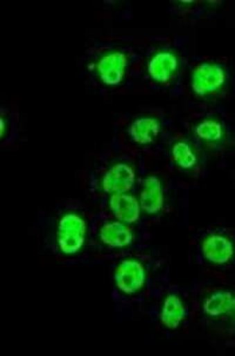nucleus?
I'll list each match as a JSON object with an SVG mask.
<instances>
[{
	"instance_id": "obj_1",
	"label": "nucleus",
	"mask_w": 235,
	"mask_h": 356,
	"mask_svg": "<svg viewBox=\"0 0 235 356\" xmlns=\"http://www.w3.org/2000/svg\"><path fill=\"white\" fill-rule=\"evenodd\" d=\"M227 79V70L223 64L204 62L193 70L191 86L198 97H209L224 89Z\"/></svg>"
},
{
	"instance_id": "obj_2",
	"label": "nucleus",
	"mask_w": 235,
	"mask_h": 356,
	"mask_svg": "<svg viewBox=\"0 0 235 356\" xmlns=\"http://www.w3.org/2000/svg\"><path fill=\"white\" fill-rule=\"evenodd\" d=\"M86 222L77 213H66L58 225V247L66 255L77 254L85 243Z\"/></svg>"
},
{
	"instance_id": "obj_3",
	"label": "nucleus",
	"mask_w": 235,
	"mask_h": 356,
	"mask_svg": "<svg viewBox=\"0 0 235 356\" xmlns=\"http://www.w3.org/2000/svg\"><path fill=\"white\" fill-rule=\"evenodd\" d=\"M114 281L119 291L125 294H134L145 286L146 271L139 261L123 259L116 267Z\"/></svg>"
},
{
	"instance_id": "obj_4",
	"label": "nucleus",
	"mask_w": 235,
	"mask_h": 356,
	"mask_svg": "<svg viewBox=\"0 0 235 356\" xmlns=\"http://www.w3.org/2000/svg\"><path fill=\"white\" fill-rule=\"evenodd\" d=\"M204 314L209 318L235 323V294L229 291H216L204 298Z\"/></svg>"
},
{
	"instance_id": "obj_5",
	"label": "nucleus",
	"mask_w": 235,
	"mask_h": 356,
	"mask_svg": "<svg viewBox=\"0 0 235 356\" xmlns=\"http://www.w3.org/2000/svg\"><path fill=\"white\" fill-rule=\"evenodd\" d=\"M201 254L204 259L214 266L229 264L235 254L234 243L231 238L220 234H211L204 237L201 244Z\"/></svg>"
},
{
	"instance_id": "obj_6",
	"label": "nucleus",
	"mask_w": 235,
	"mask_h": 356,
	"mask_svg": "<svg viewBox=\"0 0 235 356\" xmlns=\"http://www.w3.org/2000/svg\"><path fill=\"white\" fill-rule=\"evenodd\" d=\"M128 69V57L123 52L113 51L103 56L96 65L101 81L106 86H118L123 81Z\"/></svg>"
},
{
	"instance_id": "obj_7",
	"label": "nucleus",
	"mask_w": 235,
	"mask_h": 356,
	"mask_svg": "<svg viewBox=\"0 0 235 356\" xmlns=\"http://www.w3.org/2000/svg\"><path fill=\"white\" fill-rule=\"evenodd\" d=\"M134 183V170L128 164L119 163L106 171L103 178V189L111 195L128 194Z\"/></svg>"
},
{
	"instance_id": "obj_8",
	"label": "nucleus",
	"mask_w": 235,
	"mask_h": 356,
	"mask_svg": "<svg viewBox=\"0 0 235 356\" xmlns=\"http://www.w3.org/2000/svg\"><path fill=\"white\" fill-rule=\"evenodd\" d=\"M179 60L172 51H160L155 54L147 64V72L153 81L168 83L177 72Z\"/></svg>"
},
{
	"instance_id": "obj_9",
	"label": "nucleus",
	"mask_w": 235,
	"mask_h": 356,
	"mask_svg": "<svg viewBox=\"0 0 235 356\" xmlns=\"http://www.w3.org/2000/svg\"><path fill=\"white\" fill-rule=\"evenodd\" d=\"M139 203L141 209L150 215L162 211L165 204V194L158 177L150 176L143 181V189L140 191Z\"/></svg>"
},
{
	"instance_id": "obj_10",
	"label": "nucleus",
	"mask_w": 235,
	"mask_h": 356,
	"mask_svg": "<svg viewBox=\"0 0 235 356\" xmlns=\"http://www.w3.org/2000/svg\"><path fill=\"white\" fill-rule=\"evenodd\" d=\"M110 208L116 220L123 223H134L140 217V203L134 196L128 194L112 195Z\"/></svg>"
},
{
	"instance_id": "obj_11",
	"label": "nucleus",
	"mask_w": 235,
	"mask_h": 356,
	"mask_svg": "<svg viewBox=\"0 0 235 356\" xmlns=\"http://www.w3.org/2000/svg\"><path fill=\"white\" fill-rule=\"evenodd\" d=\"M103 243L110 248L120 249L128 247L133 242V232L123 222H108L99 232Z\"/></svg>"
},
{
	"instance_id": "obj_12",
	"label": "nucleus",
	"mask_w": 235,
	"mask_h": 356,
	"mask_svg": "<svg viewBox=\"0 0 235 356\" xmlns=\"http://www.w3.org/2000/svg\"><path fill=\"white\" fill-rule=\"evenodd\" d=\"M187 315L185 303L177 295L171 294L165 298L160 312V321L168 330H177Z\"/></svg>"
},
{
	"instance_id": "obj_13",
	"label": "nucleus",
	"mask_w": 235,
	"mask_h": 356,
	"mask_svg": "<svg viewBox=\"0 0 235 356\" xmlns=\"http://www.w3.org/2000/svg\"><path fill=\"white\" fill-rule=\"evenodd\" d=\"M160 132V123L153 117H140L132 122L128 136L134 143L146 145L155 140Z\"/></svg>"
},
{
	"instance_id": "obj_14",
	"label": "nucleus",
	"mask_w": 235,
	"mask_h": 356,
	"mask_svg": "<svg viewBox=\"0 0 235 356\" xmlns=\"http://www.w3.org/2000/svg\"><path fill=\"white\" fill-rule=\"evenodd\" d=\"M194 134L197 136L198 140L209 145H218L226 137V130L223 122L212 117L201 120L194 129Z\"/></svg>"
},
{
	"instance_id": "obj_15",
	"label": "nucleus",
	"mask_w": 235,
	"mask_h": 356,
	"mask_svg": "<svg viewBox=\"0 0 235 356\" xmlns=\"http://www.w3.org/2000/svg\"><path fill=\"white\" fill-rule=\"evenodd\" d=\"M172 157L177 167L189 170L195 167L198 163L197 154L193 147L186 142H177L172 147Z\"/></svg>"
}]
</instances>
